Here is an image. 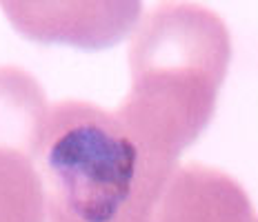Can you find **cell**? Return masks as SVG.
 <instances>
[{"instance_id":"obj_5","label":"cell","mask_w":258,"mask_h":222,"mask_svg":"<svg viewBox=\"0 0 258 222\" xmlns=\"http://www.w3.org/2000/svg\"><path fill=\"white\" fill-rule=\"evenodd\" d=\"M51 107L31 73L0 67V149H12L34 160Z\"/></svg>"},{"instance_id":"obj_6","label":"cell","mask_w":258,"mask_h":222,"mask_svg":"<svg viewBox=\"0 0 258 222\" xmlns=\"http://www.w3.org/2000/svg\"><path fill=\"white\" fill-rule=\"evenodd\" d=\"M0 222H47L45 189L34 160L0 149Z\"/></svg>"},{"instance_id":"obj_7","label":"cell","mask_w":258,"mask_h":222,"mask_svg":"<svg viewBox=\"0 0 258 222\" xmlns=\"http://www.w3.org/2000/svg\"><path fill=\"white\" fill-rule=\"evenodd\" d=\"M256 222H258V220H256Z\"/></svg>"},{"instance_id":"obj_3","label":"cell","mask_w":258,"mask_h":222,"mask_svg":"<svg viewBox=\"0 0 258 222\" xmlns=\"http://www.w3.org/2000/svg\"><path fill=\"white\" fill-rule=\"evenodd\" d=\"M0 7L14 29L27 40L98 51L118 45L132 31H136L143 5L129 0H7L0 3Z\"/></svg>"},{"instance_id":"obj_2","label":"cell","mask_w":258,"mask_h":222,"mask_svg":"<svg viewBox=\"0 0 258 222\" xmlns=\"http://www.w3.org/2000/svg\"><path fill=\"white\" fill-rule=\"evenodd\" d=\"M34 165L47 222H145L176 167L145 149L114 111L76 98L49 109Z\"/></svg>"},{"instance_id":"obj_1","label":"cell","mask_w":258,"mask_h":222,"mask_svg":"<svg viewBox=\"0 0 258 222\" xmlns=\"http://www.w3.org/2000/svg\"><path fill=\"white\" fill-rule=\"evenodd\" d=\"M229 60L218 14L196 3L156 5L134 31L132 87L114 113L145 149L176 165L212 122Z\"/></svg>"},{"instance_id":"obj_4","label":"cell","mask_w":258,"mask_h":222,"mask_svg":"<svg viewBox=\"0 0 258 222\" xmlns=\"http://www.w3.org/2000/svg\"><path fill=\"white\" fill-rule=\"evenodd\" d=\"M145 222H256L238 180L214 167L176 165L165 178Z\"/></svg>"}]
</instances>
